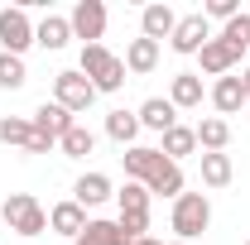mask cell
I'll list each match as a JSON object with an SVG mask.
<instances>
[{
  "label": "cell",
  "mask_w": 250,
  "mask_h": 245,
  "mask_svg": "<svg viewBox=\"0 0 250 245\" xmlns=\"http://www.w3.org/2000/svg\"><path fill=\"white\" fill-rule=\"evenodd\" d=\"M29 43H34V24H29V15H24V5H5L0 10V53L24 58Z\"/></svg>",
  "instance_id": "obj_5"
},
{
  "label": "cell",
  "mask_w": 250,
  "mask_h": 245,
  "mask_svg": "<svg viewBox=\"0 0 250 245\" xmlns=\"http://www.w3.org/2000/svg\"><path fill=\"white\" fill-rule=\"evenodd\" d=\"M207 39H212V24H207V15L197 10V15H183V20H178V29H173V39H168V48H173V53H202Z\"/></svg>",
  "instance_id": "obj_9"
},
{
  "label": "cell",
  "mask_w": 250,
  "mask_h": 245,
  "mask_svg": "<svg viewBox=\"0 0 250 245\" xmlns=\"http://www.w3.org/2000/svg\"><path fill=\"white\" fill-rule=\"evenodd\" d=\"M173 29H178V15H173V5H164V0H154V5H145L140 10V34L145 39H173Z\"/></svg>",
  "instance_id": "obj_11"
},
{
  "label": "cell",
  "mask_w": 250,
  "mask_h": 245,
  "mask_svg": "<svg viewBox=\"0 0 250 245\" xmlns=\"http://www.w3.org/2000/svg\"><path fill=\"white\" fill-rule=\"evenodd\" d=\"M0 144H15V149H24V154H48L53 149V140H43V135H39L29 121H20V116H5V121H0Z\"/></svg>",
  "instance_id": "obj_8"
},
{
  "label": "cell",
  "mask_w": 250,
  "mask_h": 245,
  "mask_svg": "<svg viewBox=\"0 0 250 245\" xmlns=\"http://www.w3.org/2000/svg\"><path fill=\"white\" fill-rule=\"evenodd\" d=\"M67 24H72V39L101 43V34H106V5L101 0H77L72 15H67Z\"/></svg>",
  "instance_id": "obj_7"
},
{
  "label": "cell",
  "mask_w": 250,
  "mask_h": 245,
  "mask_svg": "<svg viewBox=\"0 0 250 245\" xmlns=\"http://www.w3.org/2000/svg\"><path fill=\"white\" fill-rule=\"evenodd\" d=\"M159 67V43L154 39H130V48H125V72H135V77H149Z\"/></svg>",
  "instance_id": "obj_16"
},
{
  "label": "cell",
  "mask_w": 250,
  "mask_h": 245,
  "mask_svg": "<svg viewBox=\"0 0 250 245\" xmlns=\"http://www.w3.org/2000/svg\"><path fill=\"white\" fill-rule=\"evenodd\" d=\"M217 39H226L231 48H241V53H246V48H250V15H236V20H226V29H221Z\"/></svg>",
  "instance_id": "obj_29"
},
{
  "label": "cell",
  "mask_w": 250,
  "mask_h": 245,
  "mask_svg": "<svg viewBox=\"0 0 250 245\" xmlns=\"http://www.w3.org/2000/svg\"><path fill=\"white\" fill-rule=\"evenodd\" d=\"M106 135H111L116 144L130 149V144H135V135H140V116H135V111H111V116H106Z\"/></svg>",
  "instance_id": "obj_26"
},
{
  "label": "cell",
  "mask_w": 250,
  "mask_h": 245,
  "mask_svg": "<svg viewBox=\"0 0 250 245\" xmlns=\"http://www.w3.org/2000/svg\"><path fill=\"white\" fill-rule=\"evenodd\" d=\"M145 187H149V197H173V202H178V197H183V168H178L173 159H164Z\"/></svg>",
  "instance_id": "obj_17"
},
{
  "label": "cell",
  "mask_w": 250,
  "mask_h": 245,
  "mask_svg": "<svg viewBox=\"0 0 250 245\" xmlns=\"http://www.w3.org/2000/svg\"><path fill=\"white\" fill-rule=\"evenodd\" d=\"M48 231H58V236H67V241H77V236L87 231V207H77L72 197L58 202V207H48Z\"/></svg>",
  "instance_id": "obj_13"
},
{
  "label": "cell",
  "mask_w": 250,
  "mask_h": 245,
  "mask_svg": "<svg viewBox=\"0 0 250 245\" xmlns=\"http://www.w3.org/2000/svg\"><path fill=\"white\" fill-rule=\"evenodd\" d=\"M246 245H250V241H246Z\"/></svg>",
  "instance_id": "obj_34"
},
{
  "label": "cell",
  "mask_w": 250,
  "mask_h": 245,
  "mask_svg": "<svg viewBox=\"0 0 250 245\" xmlns=\"http://www.w3.org/2000/svg\"><path fill=\"white\" fill-rule=\"evenodd\" d=\"M29 125L39 130V135H43V140H53V144H58V140H62V135H67V130H72L77 121H72V111H62L58 101H43V106H39V111L29 116Z\"/></svg>",
  "instance_id": "obj_10"
},
{
  "label": "cell",
  "mask_w": 250,
  "mask_h": 245,
  "mask_svg": "<svg viewBox=\"0 0 250 245\" xmlns=\"http://www.w3.org/2000/svg\"><path fill=\"white\" fill-rule=\"evenodd\" d=\"M116 202H121V231L130 241H140L145 231H149V187L145 183H125L116 192Z\"/></svg>",
  "instance_id": "obj_4"
},
{
  "label": "cell",
  "mask_w": 250,
  "mask_h": 245,
  "mask_svg": "<svg viewBox=\"0 0 250 245\" xmlns=\"http://www.w3.org/2000/svg\"><path fill=\"white\" fill-rule=\"evenodd\" d=\"M135 116H140V130H159V135L178 125V111H173V101H168V96H149Z\"/></svg>",
  "instance_id": "obj_15"
},
{
  "label": "cell",
  "mask_w": 250,
  "mask_h": 245,
  "mask_svg": "<svg viewBox=\"0 0 250 245\" xmlns=\"http://www.w3.org/2000/svg\"><path fill=\"white\" fill-rule=\"evenodd\" d=\"M241 87H246V101H250V67L241 72Z\"/></svg>",
  "instance_id": "obj_31"
},
{
  "label": "cell",
  "mask_w": 250,
  "mask_h": 245,
  "mask_svg": "<svg viewBox=\"0 0 250 245\" xmlns=\"http://www.w3.org/2000/svg\"><path fill=\"white\" fill-rule=\"evenodd\" d=\"M173 231H178V241H197L207 226H212V202H207V192H183L178 202H173Z\"/></svg>",
  "instance_id": "obj_3"
},
{
  "label": "cell",
  "mask_w": 250,
  "mask_h": 245,
  "mask_svg": "<svg viewBox=\"0 0 250 245\" xmlns=\"http://www.w3.org/2000/svg\"><path fill=\"white\" fill-rule=\"evenodd\" d=\"M121 163H125V178H130V183H149L154 168L164 163V154L149 149V144H130V149L121 154Z\"/></svg>",
  "instance_id": "obj_12"
},
{
  "label": "cell",
  "mask_w": 250,
  "mask_h": 245,
  "mask_svg": "<svg viewBox=\"0 0 250 245\" xmlns=\"http://www.w3.org/2000/svg\"><path fill=\"white\" fill-rule=\"evenodd\" d=\"M67 39H72V24H67L62 15H48L43 24H34V43H39V48H48V53L67 48Z\"/></svg>",
  "instance_id": "obj_21"
},
{
  "label": "cell",
  "mask_w": 250,
  "mask_h": 245,
  "mask_svg": "<svg viewBox=\"0 0 250 245\" xmlns=\"http://www.w3.org/2000/svg\"><path fill=\"white\" fill-rule=\"evenodd\" d=\"M24 82H29L24 58H15V53H0V87H5V92H20Z\"/></svg>",
  "instance_id": "obj_28"
},
{
  "label": "cell",
  "mask_w": 250,
  "mask_h": 245,
  "mask_svg": "<svg viewBox=\"0 0 250 245\" xmlns=\"http://www.w3.org/2000/svg\"><path fill=\"white\" fill-rule=\"evenodd\" d=\"M53 101H58L62 111H72V116H77V111H87V106L96 101V87L77 72V67H67V72L53 77Z\"/></svg>",
  "instance_id": "obj_6"
},
{
  "label": "cell",
  "mask_w": 250,
  "mask_h": 245,
  "mask_svg": "<svg viewBox=\"0 0 250 245\" xmlns=\"http://www.w3.org/2000/svg\"><path fill=\"white\" fill-rule=\"evenodd\" d=\"M212 106H217V116H236L241 106H246V87H241V77H217V87H212Z\"/></svg>",
  "instance_id": "obj_20"
},
{
  "label": "cell",
  "mask_w": 250,
  "mask_h": 245,
  "mask_svg": "<svg viewBox=\"0 0 250 245\" xmlns=\"http://www.w3.org/2000/svg\"><path fill=\"white\" fill-rule=\"evenodd\" d=\"M197 58H202V72H212V77H226V72L241 62V48H231L226 39H207Z\"/></svg>",
  "instance_id": "obj_14"
},
{
  "label": "cell",
  "mask_w": 250,
  "mask_h": 245,
  "mask_svg": "<svg viewBox=\"0 0 250 245\" xmlns=\"http://www.w3.org/2000/svg\"><path fill=\"white\" fill-rule=\"evenodd\" d=\"M164 159H188V154H197V130L192 125H173V130H164V144H159Z\"/></svg>",
  "instance_id": "obj_22"
},
{
  "label": "cell",
  "mask_w": 250,
  "mask_h": 245,
  "mask_svg": "<svg viewBox=\"0 0 250 245\" xmlns=\"http://www.w3.org/2000/svg\"><path fill=\"white\" fill-rule=\"evenodd\" d=\"M58 144H62V154H67V159H87V154L96 149V135L87 130V125H72V130L62 135Z\"/></svg>",
  "instance_id": "obj_27"
},
{
  "label": "cell",
  "mask_w": 250,
  "mask_h": 245,
  "mask_svg": "<svg viewBox=\"0 0 250 245\" xmlns=\"http://www.w3.org/2000/svg\"><path fill=\"white\" fill-rule=\"evenodd\" d=\"M106 197H116L106 173H82V178H77V187H72V202H77V207H101Z\"/></svg>",
  "instance_id": "obj_18"
},
{
  "label": "cell",
  "mask_w": 250,
  "mask_h": 245,
  "mask_svg": "<svg viewBox=\"0 0 250 245\" xmlns=\"http://www.w3.org/2000/svg\"><path fill=\"white\" fill-rule=\"evenodd\" d=\"M72 245H135V241L121 231V221H87V231Z\"/></svg>",
  "instance_id": "obj_24"
},
{
  "label": "cell",
  "mask_w": 250,
  "mask_h": 245,
  "mask_svg": "<svg viewBox=\"0 0 250 245\" xmlns=\"http://www.w3.org/2000/svg\"><path fill=\"white\" fill-rule=\"evenodd\" d=\"M173 245H188V241H173Z\"/></svg>",
  "instance_id": "obj_33"
},
{
  "label": "cell",
  "mask_w": 250,
  "mask_h": 245,
  "mask_svg": "<svg viewBox=\"0 0 250 245\" xmlns=\"http://www.w3.org/2000/svg\"><path fill=\"white\" fill-rule=\"evenodd\" d=\"M135 245H164V241H154V236H140V241H135Z\"/></svg>",
  "instance_id": "obj_32"
},
{
  "label": "cell",
  "mask_w": 250,
  "mask_h": 245,
  "mask_svg": "<svg viewBox=\"0 0 250 245\" xmlns=\"http://www.w3.org/2000/svg\"><path fill=\"white\" fill-rule=\"evenodd\" d=\"M202 15H207V20H236V15H241V5H236V0H207V10H202Z\"/></svg>",
  "instance_id": "obj_30"
},
{
  "label": "cell",
  "mask_w": 250,
  "mask_h": 245,
  "mask_svg": "<svg viewBox=\"0 0 250 245\" xmlns=\"http://www.w3.org/2000/svg\"><path fill=\"white\" fill-rule=\"evenodd\" d=\"M77 72L96 87V96H101V92H121V87H125V58H116L106 43H82Z\"/></svg>",
  "instance_id": "obj_1"
},
{
  "label": "cell",
  "mask_w": 250,
  "mask_h": 245,
  "mask_svg": "<svg viewBox=\"0 0 250 245\" xmlns=\"http://www.w3.org/2000/svg\"><path fill=\"white\" fill-rule=\"evenodd\" d=\"M168 101H173V111L202 106V77H197V72H178V77L168 82Z\"/></svg>",
  "instance_id": "obj_19"
},
{
  "label": "cell",
  "mask_w": 250,
  "mask_h": 245,
  "mask_svg": "<svg viewBox=\"0 0 250 245\" xmlns=\"http://www.w3.org/2000/svg\"><path fill=\"white\" fill-rule=\"evenodd\" d=\"M0 216H5V226L15 236H43L48 231V212H43V202L34 192H10L0 202Z\"/></svg>",
  "instance_id": "obj_2"
},
{
  "label": "cell",
  "mask_w": 250,
  "mask_h": 245,
  "mask_svg": "<svg viewBox=\"0 0 250 245\" xmlns=\"http://www.w3.org/2000/svg\"><path fill=\"white\" fill-rule=\"evenodd\" d=\"M202 159V183L207 187H226L236 178V163H231V154H197Z\"/></svg>",
  "instance_id": "obj_25"
},
{
  "label": "cell",
  "mask_w": 250,
  "mask_h": 245,
  "mask_svg": "<svg viewBox=\"0 0 250 245\" xmlns=\"http://www.w3.org/2000/svg\"><path fill=\"white\" fill-rule=\"evenodd\" d=\"M231 144V125L221 121V116H207V121L197 125V149L202 154H226Z\"/></svg>",
  "instance_id": "obj_23"
}]
</instances>
